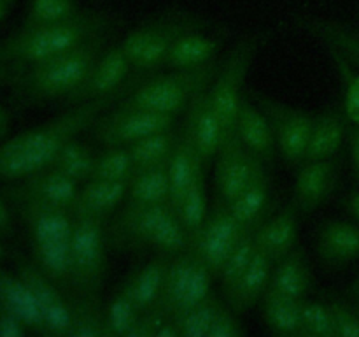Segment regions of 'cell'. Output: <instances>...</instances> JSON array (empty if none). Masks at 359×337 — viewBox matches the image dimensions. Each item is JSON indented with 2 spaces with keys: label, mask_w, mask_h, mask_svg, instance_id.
<instances>
[{
  "label": "cell",
  "mask_w": 359,
  "mask_h": 337,
  "mask_svg": "<svg viewBox=\"0 0 359 337\" xmlns=\"http://www.w3.org/2000/svg\"><path fill=\"white\" fill-rule=\"evenodd\" d=\"M114 93L97 100L84 102L74 111L27 130L0 146V179L20 181L27 176L35 174L49 167L56 154L70 139L83 132L93 119L107 107Z\"/></svg>",
  "instance_id": "cell-1"
},
{
  "label": "cell",
  "mask_w": 359,
  "mask_h": 337,
  "mask_svg": "<svg viewBox=\"0 0 359 337\" xmlns=\"http://www.w3.org/2000/svg\"><path fill=\"white\" fill-rule=\"evenodd\" d=\"M111 18L104 13H79L60 23L23 27L0 48L7 62L35 65L55 56L65 55L84 42L104 35Z\"/></svg>",
  "instance_id": "cell-2"
},
{
  "label": "cell",
  "mask_w": 359,
  "mask_h": 337,
  "mask_svg": "<svg viewBox=\"0 0 359 337\" xmlns=\"http://www.w3.org/2000/svg\"><path fill=\"white\" fill-rule=\"evenodd\" d=\"M102 44H104V35H98L65 55L28 65L20 79L21 90L35 100L69 97L83 84L95 63L98 62Z\"/></svg>",
  "instance_id": "cell-3"
},
{
  "label": "cell",
  "mask_w": 359,
  "mask_h": 337,
  "mask_svg": "<svg viewBox=\"0 0 359 337\" xmlns=\"http://www.w3.org/2000/svg\"><path fill=\"white\" fill-rule=\"evenodd\" d=\"M216 65L214 62L193 69H179L175 72L158 76L137 88L126 100L121 102L123 111L139 109V111L165 112L177 116L186 107L198 88L209 83Z\"/></svg>",
  "instance_id": "cell-4"
},
{
  "label": "cell",
  "mask_w": 359,
  "mask_h": 337,
  "mask_svg": "<svg viewBox=\"0 0 359 337\" xmlns=\"http://www.w3.org/2000/svg\"><path fill=\"white\" fill-rule=\"evenodd\" d=\"M70 249L72 286L81 295L97 297L105 270V234L100 218H76Z\"/></svg>",
  "instance_id": "cell-5"
},
{
  "label": "cell",
  "mask_w": 359,
  "mask_h": 337,
  "mask_svg": "<svg viewBox=\"0 0 359 337\" xmlns=\"http://www.w3.org/2000/svg\"><path fill=\"white\" fill-rule=\"evenodd\" d=\"M193 27V21L186 16L165 18L130 32L119 46L132 69L153 70L165 65L175 39Z\"/></svg>",
  "instance_id": "cell-6"
},
{
  "label": "cell",
  "mask_w": 359,
  "mask_h": 337,
  "mask_svg": "<svg viewBox=\"0 0 359 337\" xmlns=\"http://www.w3.org/2000/svg\"><path fill=\"white\" fill-rule=\"evenodd\" d=\"M256 42L245 41L235 49L230 58L224 62L216 83L210 88V100H212L214 111L219 116L224 128V137L235 133L237 125L238 109L242 104V84H244L245 74H248L251 58L255 55Z\"/></svg>",
  "instance_id": "cell-7"
},
{
  "label": "cell",
  "mask_w": 359,
  "mask_h": 337,
  "mask_svg": "<svg viewBox=\"0 0 359 337\" xmlns=\"http://www.w3.org/2000/svg\"><path fill=\"white\" fill-rule=\"evenodd\" d=\"M245 230L248 228L235 220L223 202L210 211L198 237L193 242V249L205 262L214 277H219L228 255L233 251Z\"/></svg>",
  "instance_id": "cell-8"
},
{
  "label": "cell",
  "mask_w": 359,
  "mask_h": 337,
  "mask_svg": "<svg viewBox=\"0 0 359 337\" xmlns=\"http://www.w3.org/2000/svg\"><path fill=\"white\" fill-rule=\"evenodd\" d=\"M174 123V114L139 111V109H128V111L118 109L114 114L98 123L95 128V137L107 147L130 146L147 136L170 130Z\"/></svg>",
  "instance_id": "cell-9"
},
{
  "label": "cell",
  "mask_w": 359,
  "mask_h": 337,
  "mask_svg": "<svg viewBox=\"0 0 359 337\" xmlns=\"http://www.w3.org/2000/svg\"><path fill=\"white\" fill-rule=\"evenodd\" d=\"M217 154H219L216 171L217 195L221 202L228 206L241 195L242 190L251 183L265 161L241 143L237 132L224 137Z\"/></svg>",
  "instance_id": "cell-10"
},
{
  "label": "cell",
  "mask_w": 359,
  "mask_h": 337,
  "mask_svg": "<svg viewBox=\"0 0 359 337\" xmlns=\"http://www.w3.org/2000/svg\"><path fill=\"white\" fill-rule=\"evenodd\" d=\"M262 105L272 123L277 146L284 160L290 164L304 161L316 118L307 112L276 104L272 100H262Z\"/></svg>",
  "instance_id": "cell-11"
},
{
  "label": "cell",
  "mask_w": 359,
  "mask_h": 337,
  "mask_svg": "<svg viewBox=\"0 0 359 337\" xmlns=\"http://www.w3.org/2000/svg\"><path fill=\"white\" fill-rule=\"evenodd\" d=\"M18 274L30 286L42 316H44L46 332L51 336H69L72 326V308L58 291L49 277L39 270L35 263L18 260Z\"/></svg>",
  "instance_id": "cell-12"
},
{
  "label": "cell",
  "mask_w": 359,
  "mask_h": 337,
  "mask_svg": "<svg viewBox=\"0 0 359 337\" xmlns=\"http://www.w3.org/2000/svg\"><path fill=\"white\" fill-rule=\"evenodd\" d=\"M20 181L23 183L9 192L13 199L37 200V202L72 213L74 202L79 193V183L70 179L69 176L62 174L53 167H46Z\"/></svg>",
  "instance_id": "cell-13"
},
{
  "label": "cell",
  "mask_w": 359,
  "mask_h": 337,
  "mask_svg": "<svg viewBox=\"0 0 359 337\" xmlns=\"http://www.w3.org/2000/svg\"><path fill=\"white\" fill-rule=\"evenodd\" d=\"M186 125L193 136L196 151L203 161H209L219 153L221 144L224 140V128L219 116L214 111L212 100H210V90L207 84L196 90L193 98L189 100Z\"/></svg>",
  "instance_id": "cell-14"
},
{
  "label": "cell",
  "mask_w": 359,
  "mask_h": 337,
  "mask_svg": "<svg viewBox=\"0 0 359 337\" xmlns=\"http://www.w3.org/2000/svg\"><path fill=\"white\" fill-rule=\"evenodd\" d=\"M130 67L132 65H130L128 58L123 53L121 46H118V48L111 49V51L98 58L91 72L83 81V84L77 90H74L67 98L70 102L84 104V102H91L112 95L121 86Z\"/></svg>",
  "instance_id": "cell-15"
},
{
  "label": "cell",
  "mask_w": 359,
  "mask_h": 337,
  "mask_svg": "<svg viewBox=\"0 0 359 337\" xmlns=\"http://www.w3.org/2000/svg\"><path fill=\"white\" fill-rule=\"evenodd\" d=\"M30 232L32 242L69 241L74 232V214L30 199H14Z\"/></svg>",
  "instance_id": "cell-16"
},
{
  "label": "cell",
  "mask_w": 359,
  "mask_h": 337,
  "mask_svg": "<svg viewBox=\"0 0 359 337\" xmlns=\"http://www.w3.org/2000/svg\"><path fill=\"white\" fill-rule=\"evenodd\" d=\"M167 167L168 161L133 174L132 181L128 183V193H126L128 200H126L125 209L121 211L116 223L130 220V218H133L137 213L146 209V207L168 202L170 185H168Z\"/></svg>",
  "instance_id": "cell-17"
},
{
  "label": "cell",
  "mask_w": 359,
  "mask_h": 337,
  "mask_svg": "<svg viewBox=\"0 0 359 337\" xmlns=\"http://www.w3.org/2000/svg\"><path fill=\"white\" fill-rule=\"evenodd\" d=\"M335 186V164L330 160L305 161L294 181V206L311 214L328 199Z\"/></svg>",
  "instance_id": "cell-18"
},
{
  "label": "cell",
  "mask_w": 359,
  "mask_h": 337,
  "mask_svg": "<svg viewBox=\"0 0 359 337\" xmlns=\"http://www.w3.org/2000/svg\"><path fill=\"white\" fill-rule=\"evenodd\" d=\"M235 132H237L241 143L251 153L262 158L265 164H270L273 160L277 140L270 118L263 114V111H259L258 107H255L245 97L242 98L241 109H238Z\"/></svg>",
  "instance_id": "cell-19"
},
{
  "label": "cell",
  "mask_w": 359,
  "mask_h": 337,
  "mask_svg": "<svg viewBox=\"0 0 359 337\" xmlns=\"http://www.w3.org/2000/svg\"><path fill=\"white\" fill-rule=\"evenodd\" d=\"M273 265H276V262L258 248V253L249 263L245 272L228 290H224L228 304L237 315L251 309L256 304V300L262 298V295L269 288Z\"/></svg>",
  "instance_id": "cell-20"
},
{
  "label": "cell",
  "mask_w": 359,
  "mask_h": 337,
  "mask_svg": "<svg viewBox=\"0 0 359 337\" xmlns=\"http://www.w3.org/2000/svg\"><path fill=\"white\" fill-rule=\"evenodd\" d=\"M298 239V211L297 206H287L283 211L270 218L269 221H262L256 228V244L262 251H265L273 262L293 251Z\"/></svg>",
  "instance_id": "cell-21"
},
{
  "label": "cell",
  "mask_w": 359,
  "mask_h": 337,
  "mask_svg": "<svg viewBox=\"0 0 359 337\" xmlns=\"http://www.w3.org/2000/svg\"><path fill=\"white\" fill-rule=\"evenodd\" d=\"M0 305L16 315L28 329L48 333L41 308L30 286L18 272L13 274L0 269Z\"/></svg>",
  "instance_id": "cell-22"
},
{
  "label": "cell",
  "mask_w": 359,
  "mask_h": 337,
  "mask_svg": "<svg viewBox=\"0 0 359 337\" xmlns=\"http://www.w3.org/2000/svg\"><path fill=\"white\" fill-rule=\"evenodd\" d=\"M128 193V183L125 181H98L90 179L84 183L74 202V218H100L112 213L125 200Z\"/></svg>",
  "instance_id": "cell-23"
},
{
  "label": "cell",
  "mask_w": 359,
  "mask_h": 337,
  "mask_svg": "<svg viewBox=\"0 0 359 337\" xmlns=\"http://www.w3.org/2000/svg\"><path fill=\"white\" fill-rule=\"evenodd\" d=\"M205 161L200 158L198 151H196L195 143H193V136L189 132L188 125H182L181 132H179L177 143H175L172 157L168 160V185H170V195H168V202L174 207L177 213V206L181 202L182 195H184L186 188L191 183L193 176H195L196 167Z\"/></svg>",
  "instance_id": "cell-24"
},
{
  "label": "cell",
  "mask_w": 359,
  "mask_h": 337,
  "mask_svg": "<svg viewBox=\"0 0 359 337\" xmlns=\"http://www.w3.org/2000/svg\"><path fill=\"white\" fill-rule=\"evenodd\" d=\"M318 255L326 265H346L359 256V227L349 221L325 223L318 237Z\"/></svg>",
  "instance_id": "cell-25"
},
{
  "label": "cell",
  "mask_w": 359,
  "mask_h": 337,
  "mask_svg": "<svg viewBox=\"0 0 359 337\" xmlns=\"http://www.w3.org/2000/svg\"><path fill=\"white\" fill-rule=\"evenodd\" d=\"M172 256L174 255L161 253L156 258L149 260L123 286L140 312L149 311V309H153L156 305L161 290H163L165 274H167Z\"/></svg>",
  "instance_id": "cell-26"
},
{
  "label": "cell",
  "mask_w": 359,
  "mask_h": 337,
  "mask_svg": "<svg viewBox=\"0 0 359 337\" xmlns=\"http://www.w3.org/2000/svg\"><path fill=\"white\" fill-rule=\"evenodd\" d=\"M311 281L312 277L307 260H305L302 249L294 248L293 251H290L277 262V267H273L269 290L273 293L284 295V297L294 298V300H304L311 288Z\"/></svg>",
  "instance_id": "cell-27"
},
{
  "label": "cell",
  "mask_w": 359,
  "mask_h": 337,
  "mask_svg": "<svg viewBox=\"0 0 359 337\" xmlns=\"http://www.w3.org/2000/svg\"><path fill=\"white\" fill-rule=\"evenodd\" d=\"M196 251L193 248L186 251L177 253L172 256L168 263L167 274H165L163 290H161L160 298H158L154 309L165 315L167 318H172L175 309L179 308L181 300L184 298L186 290H188L189 279H191L193 269H195Z\"/></svg>",
  "instance_id": "cell-28"
},
{
  "label": "cell",
  "mask_w": 359,
  "mask_h": 337,
  "mask_svg": "<svg viewBox=\"0 0 359 337\" xmlns=\"http://www.w3.org/2000/svg\"><path fill=\"white\" fill-rule=\"evenodd\" d=\"M270 195V183L269 176H266L265 165L256 172L255 178L251 179L248 186L241 192V195L226 206L228 211L233 214L235 220L245 228L255 227V225L262 223L263 213L266 211V204H269Z\"/></svg>",
  "instance_id": "cell-29"
},
{
  "label": "cell",
  "mask_w": 359,
  "mask_h": 337,
  "mask_svg": "<svg viewBox=\"0 0 359 337\" xmlns=\"http://www.w3.org/2000/svg\"><path fill=\"white\" fill-rule=\"evenodd\" d=\"M217 53V41L195 30L179 35L168 51L165 65L174 69H193L214 62Z\"/></svg>",
  "instance_id": "cell-30"
},
{
  "label": "cell",
  "mask_w": 359,
  "mask_h": 337,
  "mask_svg": "<svg viewBox=\"0 0 359 337\" xmlns=\"http://www.w3.org/2000/svg\"><path fill=\"white\" fill-rule=\"evenodd\" d=\"M344 137H346V125L337 112H325L318 116L304 161L330 160L340 150Z\"/></svg>",
  "instance_id": "cell-31"
},
{
  "label": "cell",
  "mask_w": 359,
  "mask_h": 337,
  "mask_svg": "<svg viewBox=\"0 0 359 337\" xmlns=\"http://www.w3.org/2000/svg\"><path fill=\"white\" fill-rule=\"evenodd\" d=\"M35 265L53 283L72 284V249L69 241L32 242Z\"/></svg>",
  "instance_id": "cell-32"
},
{
  "label": "cell",
  "mask_w": 359,
  "mask_h": 337,
  "mask_svg": "<svg viewBox=\"0 0 359 337\" xmlns=\"http://www.w3.org/2000/svg\"><path fill=\"white\" fill-rule=\"evenodd\" d=\"M263 319L277 336H300L302 300L273 293L269 288L262 295Z\"/></svg>",
  "instance_id": "cell-33"
},
{
  "label": "cell",
  "mask_w": 359,
  "mask_h": 337,
  "mask_svg": "<svg viewBox=\"0 0 359 337\" xmlns=\"http://www.w3.org/2000/svg\"><path fill=\"white\" fill-rule=\"evenodd\" d=\"M177 216L181 220V223L184 225L193 246V242L198 237L200 230H202L203 223H205L207 216H209V211H207L205 183H203V164H200L196 167L191 183L186 188L181 202H179Z\"/></svg>",
  "instance_id": "cell-34"
},
{
  "label": "cell",
  "mask_w": 359,
  "mask_h": 337,
  "mask_svg": "<svg viewBox=\"0 0 359 337\" xmlns=\"http://www.w3.org/2000/svg\"><path fill=\"white\" fill-rule=\"evenodd\" d=\"M179 133L174 130H163V132L153 133L137 143L130 144L128 150L132 154L135 172L146 171V168L156 167V165L167 164L172 157Z\"/></svg>",
  "instance_id": "cell-35"
},
{
  "label": "cell",
  "mask_w": 359,
  "mask_h": 337,
  "mask_svg": "<svg viewBox=\"0 0 359 337\" xmlns=\"http://www.w3.org/2000/svg\"><path fill=\"white\" fill-rule=\"evenodd\" d=\"M95 161H97L95 151L88 144L81 143L74 137L60 150V153L56 154L49 167L56 168L58 172L69 176L70 179L81 185V183H86L91 179Z\"/></svg>",
  "instance_id": "cell-36"
},
{
  "label": "cell",
  "mask_w": 359,
  "mask_h": 337,
  "mask_svg": "<svg viewBox=\"0 0 359 337\" xmlns=\"http://www.w3.org/2000/svg\"><path fill=\"white\" fill-rule=\"evenodd\" d=\"M135 174L128 146H111L97 154L91 179L98 181H132Z\"/></svg>",
  "instance_id": "cell-37"
},
{
  "label": "cell",
  "mask_w": 359,
  "mask_h": 337,
  "mask_svg": "<svg viewBox=\"0 0 359 337\" xmlns=\"http://www.w3.org/2000/svg\"><path fill=\"white\" fill-rule=\"evenodd\" d=\"M147 246H153L160 253H168V255H177V253L193 248L191 239H189L188 232H186L184 225L181 223L175 211L168 213L158 223V227L154 228L149 241H147Z\"/></svg>",
  "instance_id": "cell-38"
},
{
  "label": "cell",
  "mask_w": 359,
  "mask_h": 337,
  "mask_svg": "<svg viewBox=\"0 0 359 337\" xmlns=\"http://www.w3.org/2000/svg\"><path fill=\"white\" fill-rule=\"evenodd\" d=\"M259 225H255V227H249L248 230L242 234V237L238 239L237 246L233 248V251L228 255L226 262H224L223 269L219 272L221 284H223V290H228L242 274L245 272V269L249 267V263L252 262L255 255L258 253V244H256V228Z\"/></svg>",
  "instance_id": "cell-39"
},
{
  "label": "cell",
  "mask_w": 359,
  "mask_h": 337,
  "mask_svg": "<svg viewBox=\"0 0 359 337\" xmlns=\"http://www.w3.org/2000/svg\"><path fill=\"white\" fill-rule=\"evenodd\" d=\"M72 308V326L69 336H105V316L95 295H81Z\"/></svg>",
  "instance_id": "cell-40"
},
{
  "label": "cell",
  "mask_w": 359,
  "mask_h": 337,
  "mask_svg": "<svg viewBox=\"0 0 359 337\" xmlns=\"http://www.w3.org/2000/svg\"><path fill=\"white\" fill-rule=\"evenodd\" d=\"M105 316V336H116L123 337L130 332L133 323L139 319L140 311L130 295L126 293L125 288H121L119 293L114 295L111 302H109L107 309L104 311Z\"/></svg>",
  "instance_id": "cell-41"
},
{
  "label": "cell",
  "mask_w": 359,
  "mask_h": 337,
  "mask_svg": "<svg viewBox=\"0 0 359 337\" xmlns=\"http://www.w3.org/2000/svg\"><path fill=\"white\" fill-rule=\"evenodd\" d=\"M300 336L337 337L335 323L328 304L316 300H302Z\"/></svg>",
  "instance_id": "cell-42"
},
{
  "label": "cell",
  "mask_w": 359,
  "mask_h": 337,
  "mask_svg": "<svg viewBox=\"0 0 359 337\" xmlns=\"http://www.w3.org/2000/svg\"><path fill=\"white\" fill-rule=\"evenodd\" d=\"M221 308L219 298L210 293L205 300L200 302L198 305L186 312L181 319H177V325L181 329L182 337H207L209 329L216 318L217 311Z\"/></svg>",
  "instance_id": "cell-43"
},
{
  "label": "cell",
  "mask_w": 359,
  "mask_h": 337,
  "mask_svg": "<svg viewBox=\"0 0 359 337\" xmlns=\"http://www.w3.org/2000/svg\"><path fill=\"white\" fill-rule=\"evenodd\" d=\"M79 14L74 0H32L25 27L60 23Z\"/></svg>",
  "instance_id": "cell-44"
},
{
  "label": "cell",
  "mask_w": 359,
  "mask_h": 337,
  "mask_svg": "<svg viewBox=\"0 0 359 337\" xmlns=\"http://www.w3.org/2000/svg\"><path fill=\"white\" fill-rule=\"evenodd\" d=\"M212 277H214L212 272H210L209 267L205 265V262H203V260L196 255L195 269H193L191 279H189V284H188V290H186V295H184V298L181 300V304H179V308L175 309L172 319H175V322H177V319H181L186 312L191 311L195 305H198L200 302L205 300V298L209 297L210 288H212Z\"/></svg>",
  "instance_id": "cell-45"
},
{
  "label": "cell",
  "mask_w": 359,
  "mask_h": 337,
  "mask_svg": "<svg viewBox=\"0 0 359 337\" xmlns=\"http://www.w3.org/2000/svg\"><path fill=\"white\" fill-rule=\"evenodd\" d=\"M314 30L326 39L340 55L353 60L359 65V35L346 27H340L337 23L328 21H314L312 23Z\"/></svg>",
  "instance_id": "cell-46"
},
{
  "label": "cell",
  "mask_w": 359,
  "mask_h": 337,
  "mask_svg": "<svg viewBox=\"0 0 359 337\" xmlns=\"http://www.w3.org/2000/svg\"><path fill=\"white\" fill-rule=\"evenodd\" d=\"M337 58L346 81V114L354 125L359 126V72L351 69L347 58H340V55Z\"/></svg>",
  "instance_id": "cell-47"
},
{
  "label": "cell",
  "mask_w": 359,
  "mask_h": 337,
  "mask_svg": "<svg viewBox=\"0 0 359 337\" xmlns=\"http://www.w3.org/2000/svg\"><path fill=\"white\" fill-rule=\"evenodd\" d=\"M337 337H359V312L342 302H330Z\"/></svg>",
  "instance_id": "cell-48"
},
{
  "label": "cell",
  "mask_w": 359,
  "mask_h": 337,
  "mask_svg": "<svg viewBox=\"0 0 359 337\" xmlns=\"http://www.w3.org/2000/svg\"><path fill=\"white\" fill-rule=\"evenodd\" d=\"M242 333H244V329H242L241 322L235 316L233 309L221 304L207 337H238Z\"/></svg>",
  "instance_id": "cell-49"
},
{
  "label": "cell",
  "mask_w": 359,
  "mask_h": 337,
  "mask_svg": "<svg viewBox=\"0 0 359 337\" xmlns=\"http://www.w3.org/2000/svg\"><path fill=\"white\" fill-rule=\"evenodd\" d=\"M27 330L28 326L16 315L0 305V337H23Z\"/></svg>",
  "instance_id": "cell-50"
},
{
  "label": "cell",
  "mask_w": 359,
  "mask_h": 337,
  "mask_svg": "<svg viewBox=\"0 0 359 337\" xmlns=\"http://www.w3.org/2000/svg\"><path fill=\"white\" fill-rule=\"evenodd\" d=\"M351 158H353L354 172L359 179V128L351 133Z\"/></svg>",
  "instance_id": "cell-51"
},
{
  "label": "cell",
  "mask_w": 359,
  "mask_h": 337,
  "mask_svg": "<svg viewBox=\"0 0 359 337\" xmlns=\"http://www.w3.org/2000/svg\"><path fill=\"white\" fill-rule=\"evenodd\" d=\"M0 232L2 234H9L11 232V213L2 197H0Z\"/></svg>",
  "instance_id": "cell-52"
},
{
  "label": "cell",
  "mask_w": 359,
  "mask_h": 337,
  "mask_svg": "<svg viewBox=\"0 0 359 337\" xmlns=\"http://www.w3.org/2000/svg\"><path fill=\"white\" fill-rule=\"evenodd\" d=\"M347 209L359 221V190L349 195V199H347Z\"/></svg>",
  "instance_id": "cell-53"
},
{
  "label": "cell",
  "mask_w": 359,
  "mask_h": 337,
  "mask_svg": "<svg viewBox=\"0 0 359 337\" xmlns=\"http://www.w3.org/2000/svg\"><path fill=\"white\" fill-rule=\"evenodd\" d=\"M9 125H11V118H9V112H7L6 107L0 105V139L6 137V133L9 132Z\"/></svg>",
  "instance_id": "cell-54"
},
{
  "label": "cell",
  "mask_w": 359,
  "mask_h": 337,
  "mask_svg": "<svg viewBox=\"0 0 359 337\" xmlns=\"http://www.w3.org/2000/svg\"><path fill=\"white\" fill-rule=\"evenodd\" d=\"M14 2H16V0H0V23L6 20L7 14H9V11L13 9Z\"/></svg>",
  "instance_id": "cell-55"
},
{
  "label": "cell",
  "mask_w": 359,
  "mask_h": 337,
  "mask_svg": "<svg viewBox=\"0 0 359 337\" xmlns=\"http://www.w3.org/2000/svg\"><path fill=\"white\" fill-rule=\"evenodd\" d=\"M6 65H7V60L0 55V81H2L4 74H6Z\"/></svg>",
  "instance_id": "cell-56"
},
{
  "label": "cell",
  "mask_w": 359,
  "mask_h": 337,
  "mask_svg": "<svg viewBox=\"0 0 359 337\" xmlns=\"http://www.w3.org/2000/svg\"><path fill=\"white\" fill-rule=\"evenodd\" d=\"M351 291H353V295H354V297H356L358 300H359V277H358L356 281H354V284H353V286H351Z\"/></svg>",
  "instance_id": "cell-57"
},
{
  "label": "cell",
  "mask_w": 359,
  "mask_h": 337,
  "mask_svg": "<svg viewBox=\"0 0 359 337\" xmlns=\"http://www.w3.org/2000/svg\"><path fill=\"white\" fill-rule=\"evenodd\" d=\"M4 256V246H2V242H0V258H2Z\"/></svg>",
  "instance_id": "cell-58"
}]
</instances>
